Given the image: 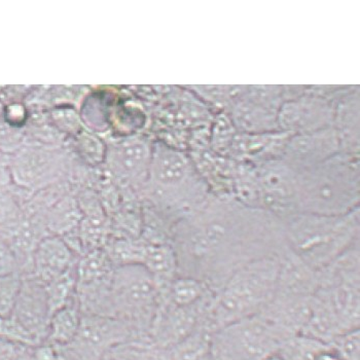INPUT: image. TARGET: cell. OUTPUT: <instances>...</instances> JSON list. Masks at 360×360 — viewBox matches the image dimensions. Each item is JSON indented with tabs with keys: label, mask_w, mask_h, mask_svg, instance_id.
<instances>
[{
	"label": "cell",
	"mask_w": 360,
	"mask_h": 360,
	"mask_svg": "<svg viewBox=\"0 0 360 360\" xmlns=\"http://www.w3.org/2000/svg\"><path fill=\"white\" fill-rule=\"evenodd\" d=\"M177 275L217 292L242 266L285 248L283 224L257 210L217 203L188 215L172 238Z\"/></svg>",
	"instance_id": "cell-1"
},
{
	"label": "cell",
	"mask_w": 360,
	"mask_h": 360,
	"mask_svg": "<svg viewBox=\"0 0 360 360\" xmlns=\"http://www.w3.org/2000/svg\"><path fill=\"white\" fill-rule=\"evenodd\" d=\"M279 255L257 259L242 266L214 293L208 323L213 332L248 317L261 314L276 295Z\"/></svg>",
	"instance_id": "cell-2"
},
{
	"label": "cell",
	"mask_w": 360,
	"mask_h": 360,
	"mask_svg": "<svg viewBox=\"0 0 360 360\" xmlns=\"http://www.w3.org/2000/svg\"><path fill=\"white\" fill-rule=\"evenodd\" d=\"M288 250L315 272L326 269L359 241L354 211L343 215L299 213L283 224Z\"/></svg>",
	"instance_id": "cell-3"
},
{
	"label": "cell",
	"mask_w": 360,
	"mask_h": 360,
	"mask_svg": "<svg viewBox=\"0 0 360 360\" xmlns=\"http://www.w3.org/2000/svg\"><path fill=\"white\" fill-rule=\"evenodd\" d=\"M359 198V175L343 164H330L295 176V202L301 213L347 214Z\"/></svg>",
	"instance_id": "cell-4"
},
{
	"label": "cell",
	"mask_w": 360,
	"mask_h": 360,
	"mask_svg": "<svg viewBox=\"0 0 360 360\" xmlns=\"http://www.w3.org/2000/svg\"><path fill=\"white\" fill-rule=\"evenodd\" d=\"M295 333L264 314L248 317L214 330L213 360H269L280 352Z\"/></svg>",
	"instance_id": "cell-5"
},
{
	"label": "cell",
	"mask_w": 360,
	"mask_h": 360,
	"mask_svg": "<svg viewBox=\"0 0 360 360\" xmlns=\"http://www.w3.org/2000/svg\"><path fill=\"white\" fill-rule=\"evenodd\" d=\"M146 192L155 205L167 210H186L203 195L194 168L182 153L164 146L152 150Z\"/></svg>",
	"instance_id": "cell-6"
},
{
	"label": "cell",
	"mask_w": 360,
	"mask_h": 360,
	"mask_svg": "<svg viewBox=\"0 0 360 360\" xmlns=\"http://www.w3.org/2000/svg\"><path fill=\"white\" fill-rule=\"evenodd\" d=\"M161 302V288L146 266H115L110 290L111 317L125 320L148 337Z\"/></svg>",
	"instance_id": "cell-7"
},
{
	"label": "cell",
	"mask_w": 360,
	"mask_h": 360,
	"mask_svg": "<svg viewBox=\"0 0 360 360\" xmlns=\"http://www.w3.org/2000/svg\"><path fill=\"white\" fill-rule=\"evenodd\" d=\"M315 293L328 307L340 335L359 328V241L319 272Z\"/></svg>",
	"instance_id": "cell-8"
},
{
	"label": "cell",
	"mask_w": 360,
	"mask_h": 360,
	"mask_svg": "<svg viewBox=\"0 0 360 360\" xmlns=\"http://www.w3.org/2000/svg\"><path fill=\"white\" fill-rule=\"evenodd\" d=\"M142 338L146 335L125 320L83 314L77 337L62 348L75 360H101L117 347Z\"/></svg>",
	"instance_id": "cell-9"
},
{
	"label": "cell",
	"mask_w": 360,
	"mask_h": 360,
	"mask_svg": "<svg viewBox=\"0 0 360 360\" xmlns=\"http://www.w3.org/2000/svg\"><path fill=\"white\" fill-rule=\"evenodd\" d=\"M65 171L63 152L37 142L23 143L11 155L13 184L28 197L56 186Z\"/></svg>",
	"instance_id": "cell-10"
},
{
	"label": "cell",
	"mask_w": 360,
	"mask_h": 360,
	"mask_svg": "<svg viewBox=\"0 0 360 360\" xmlns=\"http://www.w3.org/2000/svg\"><path fill=\"white\" fill-rule=\"evenodd\" d=\"M152 150L139 139L120 140L105 150L104 163L111 179L121 186H144L148 179Z\"/></svg>",
	"instance_id": "cell-11"
},
{
	"label": "cell",
	"mask_w": 360,
	"mask_h": 360,
	"mask_svg": "<svg viewBox=\"0 0 360 360\" xmlns=\"http://www.w3.org/2000/svg\"><path fill=\"white\" fill-rule=\"evenodd\" d=\"M11 316L37 340L39 345L46 341L51 311L46 286L41 280L31 274L22 275L21 290Z\"/></svg>",
	"instance_id": "cell-12"
},
{
	"label": "cell",
	"mask_w": 360,
	"mask_h": 360,
	"mask_svg": "<svg viewBox=\"0 0 360 360\" xmlns=\"http://www.w3.org/2000/svg\"><path fill=\"white\" fill-rule=\"evenodd\" d=\"M77 259L79 257L63 238L48 235L39 242L33 253L29 274L46 284L71 270L77 264Z\"/></svg>",
	"instance_id": "cell-13"
},
{
	"label": "cell",
	"mask_w": 360,
	"mask_h": 360,
	"mask_svg": "<svg viewBox=\"0 0 360 360\" xmlns=\"http://www.w3.org/2000/svg\"><path fill=\"white\" fill-rule=\"evenodd\" d=\"M82 319L83 313L75 297L70 304L53 313L44 342L57 347L70 345L79 333Z\"/></svg>",
	"instance_id": "cell-14"
},
{
	"label": "cell",
	"mask_w": 360,
	"mask_h": 360,
	"mask_svg": "<svg viewBox=\"0 0 360 360\" xmlns=\"http://www.w3.org/2000/svg\"><path fill=\"white\" fill-rule=\"evenodd\" d=\"M213 293L205 284L194 278L179 276L173 279L162 300L175 306H192Z\"/></svg>",
	"instance_id": "cell-15"
},
{
	"label": "cell",
	"mask_w": 360,
	"mask_h": 360,
	"mask_svg": "<svg viewBox=\"0 0 360 360\" xmlns=\"http://www.w3.org/2000/svg\"><path fill=\"white\" fill-rule=\"evenodd\" d=\"M75 268L77 264L68 272L44 284L49 306H50L51 316L53 313L70 304L77 297L75 295V291H77Z\"/></svg>",
	"instance_id": "cell-16"
},
{
	"label": "cell",
	"mask_w": 360,
	"mask_h": 360,
	"mask_svg": "<svg viewBox=\"0 0 360 360\" xmlns=\"http://www.w3.org/2000/svg\"><path fill=\"white\" fill-rule=\"evenodd\" d=\"M29 197L13 186L0 192V237L10 232L23 215V205Z\"/></svg>",
	"instance_id": "cell-17"
},
{
	"label": "cell",
	"mask_w": 360,
	"mask_h": 360,
	"mask_svg": "<svg viewBox=\"0 0 360 360\" xmlns=\"http://www.w3.org/2000/svg\"><path fill=\"white\" fill-rule=\"evenodd\" d=\"M108 356L117 360H173L169 350L153 345L148 338L117 347Z\"/></svg>",
	"instance_id": "cell-18"
},
{
	"label": "cell",
	"mask_w": 360,
	"mask_h": 360,
	"mask_svg": "<svg viewBox=\"0 0 360 360\" xmlns=\"http://www.w3.org/2000/svg\"><path fill=\"white\" fill-rule=\"evenodd\" d=\"M22 285V274L0 276V316L8 317L14 311Z\"/></svg>",
	"instance_id": "cell-19"
},
{
	"label": "cell",
	"mask_w": 360,
	"mask_h": 360,
	"mask_svg": "<svg viewBox=\"0 0 360 360\" xmlns=\"http://www.w3.org/2000/svg\"><path fill=\"white\" fill-rule=\"evenodd\" d=\"M0 339L27 348L39 345L37 340L13 316H0Z\"/></svg>",
	"instance_id": "cell-20"
},
{
	"label": "cell",
	"mask_w": 360,
	"mask_h": 360,
	"mask_svg": "<svg viewBox=\"0 0 360 360\" xmlns=\"http://www.w3.org/2000/svg\"><path fill=\"white\" fill-rule=\"evenodd\" d=\"M330 345L337 351L343 360H360L359 328L338 335L330 342Z\"/></svg>",
	"instance_id": "cell-21"
},
{
	"label": "cell",
	"mask_w": 360,
	"mask_h": 360,
	"mask_svg": "<svg viewBox=\"0 0 360 360\" xmlns=\"http://www.w3.org/2000/svg\"><path fill=\"white\" fill-rule=\"evenodd\" d=\"M23 143L21 128L11 126L6 122H0V153L12 155Z\"/></svg>",
	"instance_id": "cell-22"
},
{
	"label": "cell",
	"mask_w": 360,
	"mask_h": 360,
	"mask_svg": "<svg viewBox=\"0 0 360 360\" xmlns=\"http://www.w3.org/2000/svg\"><path fill=\"white\" fill-rule=\"evenodd\" d=\"M21 273L19 259L6 240L0 238V276Z\"/></svg>",
	"instance_id": "cell-23"
},
{
	"label": "cell",
	"mask_w": 360,
	"mask_h": 360,
	"mask_svg": "<svg viewBox=\"0 0 360 360\" xmlns=\"http://www.w3.org/2000/svg\"><path fill=\"white\" fill-rule=\"evenodd\" d=\"M14 186L11 172V155L0 153V192Z\"/></svg>",
	"instance_id": "cell-24"
},
{
	"label": "cell",
	"mask_w": 360,
	"mask_h": 360,
	"mask_svg": "<svg viewBox=\"0 0 360 360\" xmlns=\"http://www.w3.org/2000/svg\"><path fill=\"white\" fill-rule=\"evenodd\" d=\"M26 348L0 339V360H15Z\"/></svg>",
	"instance_id": "cell-25"
},
{
	"label": "cell",
	"mask_w": 360,
	"mask_h": 360,
	"mask_svg": "<svg viewBox=\"0 0 360 360\" xmlns=\"http://www.w3.org/2000/svg\"><path fill=\"white\" fill-rule=\"evenodd\" d=\"M25 110L20 104H12L8 106L6 112V122L11 126L20 128V124L25 119Z\"/></svg>",
	"instance_id": "cell-26"
},
{
	"label": "cell",
	"mask_w": 360,
	"mask_h": 360,
	"mask_svg": "<svg viewBox=\"0 0 360 360\" xmlns=\"http://www.w3.org/2000/svg\"><path fill=\"white\" fill-rule=\"evenodd\" d=\"M15 360H33L31 348H26Z\"/></svg>",
	"instance_id": "cell-27"
},
{
	"label": "cell",
	"mask_w": 360,
	"mask_h": 360,
	"mask_svg": "<svg viewBox=\"0 0 360 360\" xmlns=\"http://www.w3.org/2000/svg\"><path fill=\"white\" fill-rule=\"evenodd\" d=\"M60 349V359L59 360H75L73 359H71L70 356H68V354H66L65 351L63 350V348L62 347H59Z\"/></svg>",
	"instance_id": "cell-28"
},
{
	"label": "cell",
	"mask_w": 360,
	"mask_h": 360,
	"mask_svg": "<svg viewBox=\"0 0 360 360\" xmlns=\"http://www.w3.org/2000/svg\"><path fill=\"white\" fill-rule=\"evenodd\" d=\"M101 360H117V359H113V357H111V356H108V357H104V359H101Z\"/></svg>",
	"instance_id": "cell-29"
}]
</instances>
